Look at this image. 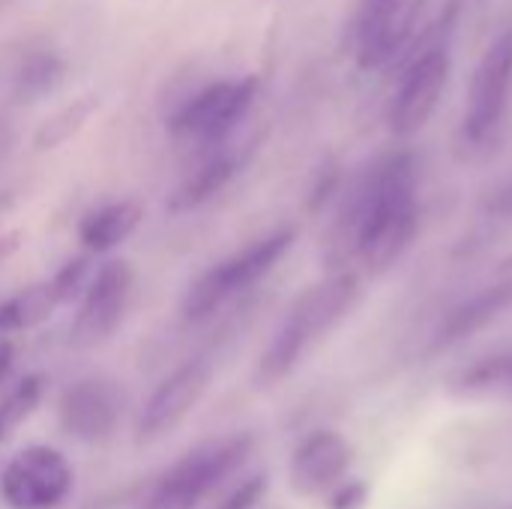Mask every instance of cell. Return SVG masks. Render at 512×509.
I'll list each match as a JSON object with an SVG mask.
<instances>
[{
  "label": "cell",
  "mask_w": 512,
  "mask_h": 509,
  "mask_svg": "<svg viewBox=\"0 0 512 509\" xmlns=\"http://www.w3.org/2000/svg\"><path fill=\"white\" fill-rule=\"evenodd\" d=\"M417 183L420 171L411 150L384 153L363 171L339 216V240L351 258L381 273L411 249L420 231Z\"/></svg>",
  "instance_id": "cell-1"
},
{
  "label": "cell",
  "mask_w": 512,
  "mask_h": 509,
  "mask_svg": "<svg viewBox=\"0 0 512 509\" xmlns=\"http://www.w3.org/2000/svg\"><path fill=\"white\" fill-rule=\"evenodd\" d=\"M459 24V3L453 0L417 39L408 42L402 60V75L393 90L387 123L396 138L417 135L435 114L450 75H453V33Z\"/></svg>",
  "instance_id": "cell-2"
},
{
  "label": "cell",
  "mask_w": 512,
  "mask_h": 509,
  "mask_svg": "<svg viewBox=\"0 0 512 509\" xmlns=\"http://www.w3.org/2000/svg\"><path fill=\"white\" fill-rule=\"evenodd\" d=\"M360 297V279L351 270L333 273L315 285H309L288 309L285 321L279 324L273 342L261 354L258 363V384H276L282 381L303 354L324 339L357 303Z\"/></svg>",
  "instance_id": "cell-3"
},
{
  "label": "cell",
  "mask_w": 512,
  "mask_h": 509,
  "mask_svg": "<svg viewBox=\"0 0 512 509\" xmlns=\"http://www.w3.org/2000/svg\"><path fill=\"white\" fill-rule=\"evenodd\" d=\"M297 231L294 228H279L255 243H249L243 252L213 264L210 270H204L189 291L183 294V315L189 321H204L210 318L216 309H222L231 297L246 294L249 288H255L294 246Z\"/></svg>",
  "instance_id": "cell-4"
},
{
  "label": "cell",
  "mask_w": 512,
  "mask_h": 509,
  "mask_svg": "<svg viewBox=\"0 0 512 509\" xmlns=\"http://www.w3.org/2000/svg\"><path fill=\"white\" fill-rule=\"evenodd\" d=\"M512 93V27L495 36V42L483 51L471 84L462 117V135L474 147H486L498 138Z\"/></svg>",
  "instance_id": "cell-5"
},
{
  "label": "cell",
  "mask_w": 512,
  "mask_h": 509,
  "mask_svg": "<svg viewBox=\"0 0 512 509\" xmlns=\"http://www.w3.org/2000/svg\"><path fill=\"white\" fill-rule=\"evenodd\" d=\"M426 0H363L351 21V54L360 69L396 63L414 39Z\"/></svg>",
  "instance_id": "cell-6"
},
{
  "label": "cell",
  "mask_w": 512,
  "mask_h": 509,
  "mask_svg": "<svg viewBox=\"0 0 512 509\" xmlns=\"http://www.w3.org/2000/svg\"><path fill=\"white\" fill-rule=\"evenodd\" d=\"M75 486V471L69 459L54 447H24L18 450L0 477V495L9 509H57Z\"/></svg>",
  "instance_id": "cell-7"
},
{
  "label": "cell",
  "mask_w": 512,
  "mask_h": 509,
  "mask_svg": "<svg viewBox=\"0 0 512 509\" xmlns=\"http://www.w3.org/2000/svg\"><path fill=\"white\" fill-rule=\"evenodd\" d=\"M258 75H246L240 81H216L195 93L168 123L177 138H192L198 144L225 141L237 123L249 114L258 96Z\"/></svg>",
  "instance_id": "cell-8"
},
{
  "label": "cell",
  "mask_w": 512,
  "mask_h": 509,
  "mask_svg": "<svg viewBox=\"0 0 512 509\" xmlns=\"http://www.w3.org/2000/svg\"><path fill=\"white\" fill-rule=\"evenodd\" d=\"M132 288H135V273H132L129 261L102 264L93 273L87 291L81 294V306L72 321L69 342L81 351L108 342L117 333V327L129 309Z\"/></svg>",
  "instance_id": "cell-9"
},
{
  "label": "cell",
  "mask_w": 512,
  "mask_h": 509,
  "mask_svg": "<svg viewBox=\"0 0 512 509\" xmlns=\"http://www.w3.org/2000/svg\"><path fill=\"white\" fill-rule=\"evenodd\" d=\"M210 381H213L210 357H192L183 366H177L147 399L135 429L138 444H153L168 432H174L186 420V414L204 399Z\"/></svg>",
  "instance_id": "cell-10"
},
{
  "label": "cell",
  "mask_w": 512,
  "mask_h": 509,
  "mask_svg": "<svg viewBox=\"0 0 512 509\" xmlns=\"http://www.w3.org/2000/svg\"><path fill=\"white\" fill-rule=\"evenodd\" d=\"M123 414V393L108 378H84L75 381L57 405L60 429L81 444H105Z\"/></svg>",
  "instance_id": "cell-11"
},
{
  "label": "cell",
  "mask_w": 512,
  "mask_h": 509,
  "mask_svg": "<svg viewBox=\"0 0 512 509\" xmlns=\"http://www.w3.org/2000/svg\"><path fill=\"white\" fill-rule=\"evenodd\" d=\"M351 459H354L351 444L339 432L330 429L312 432L309 438L300 441V447L291 456L288 483L297 498L330 495V489H336V483L351 468Z\"/></svg>",
  "instance_id": "cell-12"
},
{
  "label": "cell",
  "mask_w": 512,
  "mask_h": 509,
  "mask_svg": "<svg viewBox=\"0 0 512 509\" xmlns=\"http://www.w3.org/2000/svg\"><path fill=\"white\" fill-rule=\"evenodd\" d=\"M512 306V276L501 279L483 291H477L474 297H468L465 303H459L438 327L435 339H432V354H441L465 339H471L474 333L486 330L492 321H498Z\"/></svg>",
  "instance_id": "cell-13"
},
{
  "label": "cell",
  "mask_w": 512,
  "mask_h": 509,
  "mask_svg": "<svg viewBox=\"0 0 512 509\" xmlns=\"http://www.w3.org/2000/svg\"><path fill=\"white\" fill-rule=\"evenodd\" d=\"M252 447H255V438L246 432L216 438V441H207V444H198L195 450H189L174 468L207 495L252 456Z\"/></svg>",
  "instance_id": "cell-14"
},
{
  "label": "cell",
  "mask_w": 512,
  "mask_h": 509,
  "mask_svg": "<svg viewBox=\"0 0 512 509\" xmlns=\"http://www.w3.org/2000/svg\"><path fill=\"white\" fill-rule=\"evenodd\" d=\"M141 216L144 210L135 201H114V204L96 207L84 213V219L78 222V240L93 255L111 252L114 246L132 237V231L141 225Z\"/></svg>",
  "instance_id": "cell-15"
},
{
  "label": "cell",
  "mask_w": 512,
  "mask_h": 509,
  "mask_svg": "<svg viewBox=\"0 0 512 509\" xmlns=\"http://www.w3.org/2000/svg\"><path fill=\"white\" fill-rule=\"evenodd\" d=\"M63 81V60L51 48H33L9 75V99L15 105H33L51 96Z\"/></svg>",
  "instance_id": "cell-16"
},
{
  "label": "cell",
  "mask_w": 512,
  "mask_h": 509,
  "mask_svg": "<svg viewBox=\"0 0 512 509\" xmlns=\"http://www.w3.org/2000/svg\"><path fill=\"white\" fill-rule=\"evenodd\" d=\"M234 174H237L234 156H228V153L210 156L183 186H177V192L168 198V210L171 213H189V210L207 204L213 195H219L231 183Z\"/></svg>",
  "instance_id": "cell-17"
},
{
  "label": "cell",
  "mask_w": 512,
  "mask_h": 509,
  "mask_svg": "<svg viewBox=\"0 0 512 509\" xmlns=\"http://www.w3.org/2000/svg\"><path fill=\"white\" fill-rule=\"evenodd\" d=\"M57 306H60V303H57V297H54L51 279L15 291L12 297L0 300V336L21 333V330H30V327H39L42 321L51 318V312H54Z\"/></svg>",
  "instance_id": "cell-18"
},
{
  "label": "cell",
  "mask_w": 512,
  "mask_h": 509,
  "mask_svg": "<svg viewBox=\"0 0 512 509\" xmlns=\"http://www.w3.org/2000/svg\"><path fill=\"white\" fill-rule=\"evenodd\" d=\"M450 393L459 399H512V351L486 357L456 375Z\"/></svg>",
  "instance_id": "cell-19"
},
{
  "label": "cell",
  "mask_w": 512,
  "mask_h": 509,
  "mask_svg": "<svg viewBox=\"0 0 512 509\" xmlns=\"http://www.w3.org/2000/svg\"><path fill=\"white\" fill-rule=\"evenodd\" d=\"M99 108V99L96 96H78L72 102H66L63 108H57L51 117H45L33 135V147L36 150H54L60 144H66L72 135H78L84 129V123L90 120V114Z\"/></svg>",
  "instance_id": "cell-20"
},
{
  "label": "cell",
  "mask_w": 512,
  "mask_h": 509,
  "mask_svg": "<svg viewBox=\"0 0 512 509\" xmlns=\"http://www.w3.org/2000/svg\"><path fill=\"white\" fill-rule=\"evenodd\" d=\"M45 387H48V378L42 372H33V375H24L15 390L0 402V444H9L18 429L33 417V411L39 408L42 396H45Z\"/></svg>",
  "instance_id": "cell-21"
},
{
  "label": "cell",
  "mask_w": 512,
  "mask_h": 509,
  "mask_svg": "<svg viewBox=\"0 0 512 509\" xmlns=\"http://www.w3.org/2000/svg\"><path fill=\"white\" fill-rule=\"evenodd\" d=\"M201 498H204V492L189 477H183L177 468H171L153 489L144 509H195L201 504Z\"/></svg>",
  "instance_id": "cell-22"
},
{
  "label": "cell",
  "mask_w": 512,
  "mask_h": 509,
  "mask_svg": "<svg viewBox=\"0 0 512 509\" xmlns=\"http://www.w3.org/2000/svg\"><path fill=\"white\" fill-rule=\"evenodd\" d=\"M93 273H96V267H93V252L78 255V258H72L69 264H63V267L51 276V288H54L57 303L66 306V303L78 300V297L87 291Z\"/></svg>",
  "instance_id": "cell-23"
},
{
  "label": "cell",
  "mask_w": 512,
  "mask_h": 509,
  "mask_svg": "<svg viewBox=\"0 0 512 509\" xmlns=\"http://www.w3.org/2000/svg\"><path fill=\"white\" fill-rule=\"evenodd\" d=\"M264 492H267V477L264 474H255L237 492H231L219 509H255L258 501L264 498Z\"/></svg>",
  "instance_id": "cell-24"
},
{
  "label": "cell",
  "mask_w": 512,
  "mask_h": 509,
  "mask_svg": "<svg viewBox=\"0 0 512 509\" xmlns=\"http://www.w3.org/2000/svg\"><path fill=\"white\" fill-rule=\"evenodd\" d=\"M366 501H369V486L354 480V483H345L339 489H330L327 509H363Z\"/></svg>",
  "instance_id": "cell-25"
},
{
  "label": "cell",
  "mask_w": 512,
  "mask_h": 509,
  "mask_svg": "<svg viewBox=\"0 0 512 509\" xmlns=\"http://www.w3.org/2000/svg\"><path fill=\"white\" fill-rule=\"evenodd\" d=\"M489 213H492V216H498V219H510L512 222V183L510 186H504V189H498V192L492 195V201H489Z\"/></svg>",
  "instance_id": "cell-26"
},
{
  "label": "cell",
  "mask_w": 512,
  "mask_h": 509,
  "mask_svg": "<svg viewBox=\"0 0 512 509\" xmlns=\"http://www.w3.org/2000/svg\"><path fill=\"white\" fill-rule=\"evenodd\" d=\"M21 237H24V234H21L18 228H15V231H6V234L0 237V270L9 264V258H12V255L21 249Z\"/></svg>",
  "instance_id": "cell-27"
},
{
  "label": "cell",
  "mask_w": 512,
  "mask_h": 509,
  "mask_svg": "<svg viewBox=\"0 0 512 509\" xmlns=\"http://www.w3.org/2000/svg\"><path fill=\"white\" fill-rule=\"evenodd\" d=\"M12 363H15V345L6 336H0V387L12 372Z\"/></svg>",
  "instance_id": "cell-28"
},
{
  "label": "cell",
  "mask_w": 512,
  "mask_h": 509,
  "mask_svg": "<svg viewBox=\"0 0 512 509\" xmlns=\"http://www.w3.org/2000/svg\"><path fill=\"white\" fill-rule=\"evenodd\" d=\"M9 144H12V132H9V123L0 117V159L9 153Z\"/></svg>",
  "instance_id": "cell-29"
}]
</instances>
